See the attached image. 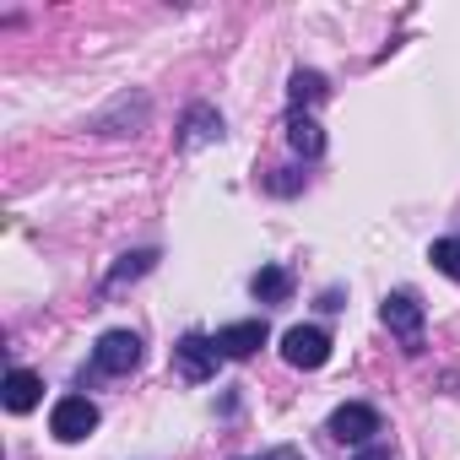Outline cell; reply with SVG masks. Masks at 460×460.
I'll use <instances>...</instances> for the list:
<instances>
[{
    "instance_id": "6da1fadb",
    "label": "cell",
    "mask_w": 460,
    "mask_h": 460,
    "mask_svg": "<svg viewBox=\"0 0 460 460\" xmlns=\"http://www.w3.org/2000/svg\"><path fill=\"white\" fill-rule=\"evenodd\" d=\"M217 363H222V347H217V336H200V331L179 336V347H173V368H179L190 385L211 379V374H217Z\"/></svg>"
},
{
    "instance_id": "7a4b0ae2",
    "label": "cell",
    "mask_w": 460,
    "mask_h": 460,
    "mask_svg": "<svg viewBox=\"0 0 460 460\" xmlns=\"http://www.w3.org/2000/svg\"><path fill=\"white\" fill-rule=\"evenodd\" d=\"M93 428H98V406H93L87 395H66V401H55V411H49V433H55L60 444H82Z\"/></svg>"
},
{
    "instance_id": "3957f363",
    "label": "cell",
    "mask_w": 460,
    "mask_h": 460,
    "mask_svg": "<svg viewBox=\"0 0 460 460\" xmlns=\"http://www.w3.org/2000/svg\"><path fill=\"white\" fill-rule=\"evenodd\" d=\"M141 363V336L136 331H103L93 347V368L98 374H130Z\"/></svg>"
},
{
    "instance_id": "277c9868",
    "label": "cell",
    "mask_w": 460,
    "mask_h": 460,
    "mask_svg": "<svg viewBox=\"0 0 460 460\" xmlns=\"http://www.w3.org/2000/svg\"><path fill=\"white\" fill-rule=\"evenodd\" d=\"M282 358H288L293 368H325V358H331V336H325L320 325H293V331L282 336Z\"/></svg>"
},
{
    "instance_id": "5b68a950",
    "label": "cell",
    "mask_w": 460,
    "mask_h": 460,
    "mask_svg": "<svg viewBox=\"0 0 460 460\" xmlns=\"http://www.w3.org/2000/svg\"><path fill=\"white\" fill-rule=\"evenodd\" d=\"M331 433H336L341 444H368V438L379 433V411L363 406V401H347V406L331 411Z\"/></svg>"
},
{
    "instance_id": "8992f818",
    "label": "cell",
    "mask_w": 460,
    "mask_h": 460,
    "mask_svg": "<svg viewBox=\"0 0 460 460\" xmlns=\"http://www.w3.org/2000/svg\"><path fill=\"white\" fill-rule=\"evenodd\" d=\"M379 320H385L406 347H417V336H422V304H417L411 293H390L385 309H379Z\"/></svg>"
},
{
    "instance_id": "52a82bcc",
    "label": "cell",
    "mask_w": 460,
    "mask_h": 460,
    "mask_svg": "<svg viewBox=\"0 0 460 460\" xmlns=\"http://www.w3.org/2000/svg\"><path fill=\"white\" fill-rule=\"evenodd\" d=\"M217 347H222V358H255L266 347V320H234V325H222Z\"/></svg>"
},
{
    "instance_id": "ba28073f",
    "label": "cell",
    "mask_w": 460,
    "mask_h": 460,
    "mask_svg": "<svg viewBox=\"0 0 460 460\" xmlns=\"http://www.w3.org/2000/svg\"><path fill=\"white\" fill-rule=\"evenodd\" d=\"M39 395H44V379L33 374V368H12L6 374V411H33L39 406Z\"/></svg>"
},
{
    "instance_id": "9c48e42d",
    "label": "cell",
    "mask_w": 460,
    "mask_h": 460,
    "mask_svg": "<svg viewBox=\"0 0 460 460\" xmlns=\"http://www.w3.org/2000/svg\"><path fill=\"white\" fill-rule=\"evenodd\" d=\"M288 141H293V152H304V157H320V152H325V130H320L309 114H293V119H288Z\"/></svg>"
},
{
    "instance_id": "30bf717a",
    "label": "cell",
    "mask_w": 460,
    "mask_h": 460,
    "mask_svg": "<svg viewBox=\"0 0 460 460\" xmlns=\"http://www.w3.org/2000/svg\"><path fill=\"white\" fill-rule=\"evenodd\" d=\"M250 288H255V298H261V304H282V298L293 293V277H288L282 266H266V271H255V282H250Z\"/></svg>"
},
{
    "instance_id": "8fae6325",
    "label": "cell",
    "mask_w": 460,
    "mask_h": 460,
    "mask_svg": "<svg viewBox=\"0 0 460 460\" xmlns=\"http://www.w3.org/2000/svg\"><path fill=\"white\" fill-rule=\"evenodd\" d=\"M184 130H190L184 141L200 146V141H217V136H222V119H217L211 109H190V125H184Z\"/></svg>"
},
{
    "instance_id": "7c38bea8",
    "label": "cell",
    "mask_w": 460,
    "mask_h": 460,
    "mask_svg": "<svg viewBox=\"0 0 460 460\" xmlns=\"http://www.w3.org/2000/svg\"><path fill=\"white\" fill-rule=\"evenodd\" d=\"M320 98H325V76H320V71H298V76H293V109L320 103Z\"/></svg>"
},
{
    "instance_id": "4fadbf2b",
    "label": "cell",
    "mask_w": 460,
    "mask_h": 460,
    "mask_svg": "<svg viewBox=\"0 0 460 460\" xmlns=\"http://www.w3.org/2000/svg\"><path fill=\"white\" fill-rule=\"evenodd\" d=\"M428 261H433V266H438L444 277H455V282H460V239H438Z\"/></svg>"
},
{
    "instance_id": "5bb4252c",
    "label": "cell",
    "mask_w": 460,
    "mask_h": 460,
    "mask_svg": "<svg viewBox=\"0 0 460 460\" xmlns=\"http://www.w3.org/2000/svg\"><path fill=\"white\" fill-rule=\"evenodd\" d=\"M152 261H157L152 250H141V255H125V266H119V271L109 277V288H119V282H136L141 271H152Z\"/></svg>"
},
{
    "instance_id": "9a60e30c",
    "label": "cell",
    "mask_w": 460,
    "mask_h": 460,
    "mask_svg": "<svg viewBox=\"0 0 460 460\" xmlns=\"http://www.w3.org/2000/svg\"><path fill=\"white\" fill-rule=\"evenodd\" d=\"M250 460H304L298 449H271V455H250Z\"/></svg>"
},
{
    "instance_id": "2e32d148",
    "label": "cell",
    "mask_w": 460,
    "mask_h": 460,
    "mask_svg": "<svg viewBox=\"0 0 460 460\" xmlns=\"http://www.w3.org/2000/svg\"><path fill=\"white\" fill-rule=\"evenodd\" d=\"M358 460H390V449H385V444H368V449H363Z\"/></svg>"
}]
</instances>
